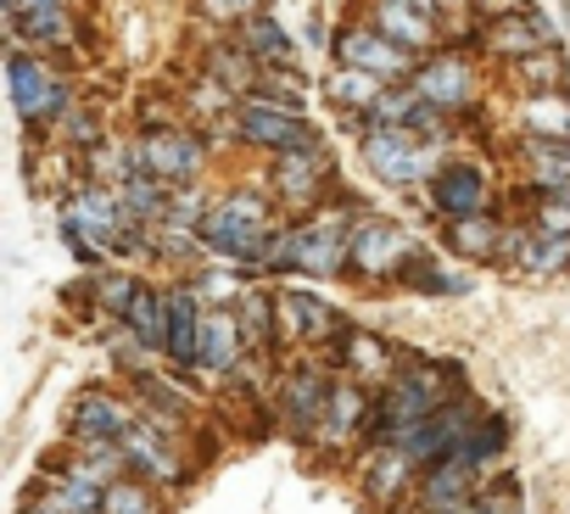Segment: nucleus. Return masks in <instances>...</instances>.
Instances as JSON below:
<instances>
[{
	"instance_id": "38",
	"label": "nucleus",
	"mask_w": 570,
	"mask_h": 514,
	"mask_svg": "<svg viewBox=\"0 0 570 514\" xmlns=\"http://www.w3.org/2000/svg\"><path fill=\"white\" fill-rule=\"evenodd\" d=\"M96 286H101V308H118V314H124V308L135 303V291H140L129 275H96Z\"/></svg>"
},
{
	"instance_id": "3",
	"label": "nucleus",
	"mask_w": 570,
	"mask_h": 514,
	"mask_svg": "<svg viewBox=\"0 0 570 514\" xmlns=\"http://www.w3.org/2000/svg\"><path fill=\"white\" fill-rule=\"evenodd\" d=\"M202 246L213 257H229V264H263V251H268V218H263V201L257 196H224L207 207L202 218Z\"/></svg>"
},
{
	"instance_id": "20",
	"label": "nucleus",
	"mask_w": 570,
	"mask_h": 514,
	"mask_svg": "<svg viewBox=\"0 0 570 514\" xmlns=\"http://www.w3.org/2000/svg\"><path fill=\"white\" fill-rule=\"evenodd\" d=\"M487 46L498 51V57H531V51H542V46H553V29L537 18V12H514V18H492V34H487Z\"/></svg>"
},
{
	"instance_id": "19",
	"label": "nucleus",
	"mask_w": 570,
	"mask_h": 514,
	"mask_svg": "<svg viewBox=\"0 0 570 514\" xmlns=\"http://www.w3.org/2000/svg\"><path fill=\"white\" fill-rule=\"evenodd\" d=\"M414 90L436 107V112H459L464 101H470V68L464 62H425V68H414Z\"/></svg>"
},
{
	"instance_id": "17",
	"label": "nucleus",
	"mask_w": 570,
	"mask_h": 514,
	"mask_svg": "<svg viewBox=\"0 0 570 514\" xmlns=\"http://www.w3.org/2000/svg\"><path fill=\"white\" fill-rule=\"evenodd\" d=\"M202 319H207V314H202L196 286H190V291H168V347H163V353H168L174 364H185V369L196 364V347H202Z\"/></svg>"
},
{
	"instance_id": "24",
	"label": "nucleus",
	"mask_w": 570,
	"mask_h": 514,
	"mask_svg": "<svg viewBox=\"0 0 570 514\" xmlns=\"http://www.w3.org/2000/svg\"><path fill=\"white\" fill-rule=\"evenodd\" d=\"M525 179L537 190H570V140L531 135V146H525Z\"/></svg>"
},
{
	"instance_id": "26",
	"label": "nucleus",
	"mask_w": 570,
	"mask_h": 514,
	"mask_svg": "<svg viewBox=\"0 0 570 514\" xmlns=\"http://www.w3.org/2000/svg\"><path fill=\"white\" fill-rule=\"evenodd\" d=\"M381 85H386V79H375V73H364V68H336L325 90H331V101H336L342 112H375L381 96H386Z\"/></svg>"
},
{
	"instance_id": "31",
	"label": "nucleus",
	"mask_w": 570,
	"mask_h": 514,
	"mask_svg": "<svg viewBox=\"0 0 570 514\" xmlns=\"http://www.w3.org/2000/svg\"><path fill=\"white\" fill-rule=\"evenodd\" d=\"M403 286H420V291H436V297H459V291H470V280H464V275H453V269L431 264L425 251H414V257H409Z\"/></svg>"
},
{
	"instance_id": "35",
	"label": "nucleus",
	"mask_w": 570,
	"mask_h": 514,
	"mask_svg": "<svg viewBox=\"0 0 570 514\" xmlns=\"http://www.w3.org/2000/svg\"><path fill=\"white\" fill-rule=\"evenodd\" d=\"M101 514H157V497L140 486V481H112L107 486V497H101Z\"/></svg>"
},
{
	"instance_id": "41",
	"label": "nucleus",
	"mask_w": 570,
	"mask_h": 514,
	"mask_svg": "<svg viewBox=\"0 0 570 514\" xmlns=\"http://www.w3.org/2000/svg\"><path fill=\"white\" fill-rule=\"evenodd\" d=\"M62 123H68V140H79V146H90V140L101 135V123H96V112L85 118V112H73V107H68V112H62Z\"/></svg>"
},
{
	"instance_id": "42",
	"label": "nucleus",
	"mask_w": 570,
	"mask_h": 514,
	"mask_svg": "<svg viewBox=\"0 0 570 514\" xmlns=\"http://www.w3.org/2000/svg\"><path fill=\"white\" fill-rule=\"evenodd\" d=\"M7 7H12V18H35L46 7H62V0H7Z\"/></svg>"
},
{
	"instance_id": "44",
	"label": "nucleus",
	"mask_w": 570,
	"mask_h": 514,
	"mask_svg": "<svg viewBox=\"0 0 570 514\" xmlns=\"http://www.w3.org/2000/svg\"><path fill=\"white\" fill-rule=\"evenodd\" d=\"M403 7H414V12H425V18H431V12H436V0H403Z\"/></svg>"
},
{
	"instance_id": "7",
	"label": "nucleus",
	"mask_w": 570,
	"mask_h": 514,
	"mask_svg": "<svg viewBox=\"0 0 570 514\" xmlns=\"http://www.w3.org/2000/svg\"><path fill=\"white\" fill-rule=\"evenodd\" d=\"M129 168L135 174H157L163 185H190L196 168H202V146L179 129H146L135 146H129Z\"/></svg>"
},
{
	"instance_id": "16",
	"label": "nucleus",
	"mask_w": 570,
	"mask_h": 514,
	"mask_svg": "<svg viewBox=\"0 0 570 514\" xmlns=\"http://www.w3.org/2000/svg\"><path fill=\"white\" fill-rule=\"evenodd\" d=\"M425 464L409 453V447H397V442H386V447H375V458H370V469H364V486H370V497L375 503H397L409 486H414V475H420Z\"/></svg>"
},
{
	"instance_id": "18",
	"label": "nucleus",
	"mask_w": 570,
	"mask_h": 514,
	"mask_svg": "<svg viewBox=\"0 0 570 514\" xmlns=\"http://www.w3.org/2000/svg\"><path fill=\"white\" fill-rule=\"evenodd\" d=\"M325 146H303V151H279L274 162V190L285 201H314V185L325 179Z\"/></svg>"
},
{
	"instance_id": "36",
	"label": "nucleus",
	"mask_w": 570,
	"mask_h": 514,
	"mask_svg": "<svg viewBox=\"0 0 570 514\" xmlns=\"http://www.w3.org/2000/svg\"><path fill=\"white\" fill-rule=\"evenodd\" d=\"M531 218L542 235H570V190H537Z\"/></svg>"
},
{
	"instance_id": "12",
	"label": "nucleus",
	"mask_w": 570,
	"mask_h": 514,
	"mask_svg": "<svg viewBox=\"0 0 570 514\" xmlns=\"http://www.w3.org/2000/svg\"><path fill=\"white\" fill-rule=\"evenodd\" d=\"M274 319H279V336H292V342H314V336H336L342 330V314L331 303H320L314 291H279L274 297Z\"/></svg>"
},
{
	"instance_id": "11",
	"label": "nucleus",
	"mask_w": 570,
	"mask_h": 514,
	"mask_svg": "<svg viewBox=\"0 0 570 514\" xmlns=\"http://www.w3.org/2000/svg\"><path fill=\"white\" fill-rule=\"evenodd\" d=\"M68 425H73V436H112V442H124L140 425V414L124 397H112V392H79L73 408H68Z\"/></svg>"
},
{
	"instance_id": "14",
	"label": "nucleus",
	"mask_w": 570,
	"mask_h": 514,
	"mask_svg": "<svg viewBox=\"0 0 570 514\" xmlns=\"http://www.w3.org/2000/svg\"><path fill=\"white\" fill-rule=\"evenodd\" d=\"M246 353V330L235 314H207L202 319V347H196V369L207 375H235Z\"/></svg>"
},
{
	"instance_id": "22",
	"label": "nucleus",
	"mask_w": 570,
	"mask_h": 514,
	"mask_svg": "<svg viewBox=\"0 0 570 514\" xmlns=\"http://www.w3.org/2000/svg\"><path fill=\"white\" fill-rule=\"evenodd\" d=\"M325 403H331V380H320L308 369L285 380V425H292V431H320Z\"/></svg>"
},
{
	"instance_id": "27",
	"label": "nucleus",
	"mask_w": 570,
	"mask_h": 514,
	"mask_svg": "<svg viewBox=\"0 0 570 514\" xmlns=\"http://www.w3.org/2000/svg\"><path fill=\"white\" fill-rule=\"evenodd\" d=\"M124 325L135 330V342H146V347H168V297L140 286L135 303L124 308Z\"/></svg>"
},
{
	"instance_id": "23",
	"label": "nucleus",
	"mask_w": 570,
	"mask_h": 514,
	"mask_svg": "<svg viewBox=\"0 0 570 514\" xmlns=\"http://www.w3.org/2000/svg\"><path fill=\"white\" fill-rule=\"evenodd\" d=\"M124 453H129V464H135L146 481H179V458L168 453V442H163L157 425H135V431L124 436Z\"/></svg>"
},
{
	"instance_id": "9",
	"label": "nucleus",
	"mask_w": 570,
	"mask_h": 514,
	"mask_svg": "<svg viewBox=\"0 0 570 514\" xmlns=\"http://www.w3.org/2000/svg\"><path fill=\"white\" fill-rule=\"evenodd\" d=\"M336 57H342V68H364V73H375L386 85L414 73V51L386 40L381 29H342L336 34Z\"/></svg>"
},
{
	"instance_id": "30",
	"label": "nucleus",
	"mask_w": 570,
	"mask_h": 514,
	"mask_svg": "<svg viewBox=\"0 0 570 514\" xmlns=\"http://www.w3.org/2000/svg\"><path fill=\"white\" fill-rule=\"evenodd\" d=\"M342 353H347V364L358 369V380H381V386L392 380L397 353H392L381 336H364V330H358V336H347V347H342Z\"/></svg>"
},
{
	"instance_id": "37",
	"label": "nucleus",
	"mask_w": 570,
	"mask_h": 514,
	"mask_svg": "<svg viewBox=\"0 0 570 514\" xmlns=\"http://www.w3.org/2000/svg\"><path fill=\"white\" fill-rule=\"evenodd\" d=\"M213 79H218L224 90H252V62H246L240 51H218V57H213Z\"/></svg>"
},
{
	"instance_id": "13",
	"label": "nucleus",
	"mask_w": 570,
	"mask_h": 514,
	"mask_svg": "<svg viewBox=\"0 0 570 514\" xmlns=\"http://www.w3.org/2000/svg\"><path fill=\"white\" fill-rule=\"evenodd\" d=\"M431 196L448 218H464V212H487L492 190H487V174L475 162H448V168L431 174Z\"/></svg>"
},
{
	"instance_id": "40",
	"label": "nucleus",
	"mask_w": 570,
	"mask_h": 514,
	"mask_svg": "<svg viewBox=\"0 0 570 514\" xmlns=\"http://www.w3.org/2000/svg\"><path fill=\"white\" fill-rule=\"evenodd\" d=\"M196 297H207V303H235L240 286H235L229 275H202V280H196Z\"/></svg>"
},
{
	"instance_id": "45",
	"label": "nucleus",
	"mask_w": 570,
	"mask_h": 514,
	"mask_svg": "<svg viewBox=\"0 0 570 514\" xmlns=\"http://www.w3.org/2000/svg\"><path fill=\"white\" fill-rule=\"evenodd\" d=\"M436 7H459V0H436Z\"/></svg>"
},
{
	"instance_id": "33",
	"label": "nucleus",
	"mask_w": 570,
	"mask_h": 514,
	"mask_svg": "<svg viewBox=\"0 0 570 514\" xmlns=\"http://www.w3.org/2000/svg\"><path fill=\"white\" fill-rule=\"evenodd\" d=\"M514 73H520V85L537 96V90H559V51L553 46H542V51H531V57H520L514 62Z\"/></svg>"
},
{
	"instance_id": "29",
	"label": "nucleus",
	"mask_w": 570,
	"mask_h": 514,
	"mask_svg": "<svg viewBox=\"0 0 570 514\" xmlns=\"http://www.w3.org/2000/svg\"><path fill=\"white\" fill-rule=\"evenodd\" d=\"M520 118H525V129L542 135V140H570V101H564L559 90H537Z\"/></svg>"
},
{
	"instance_id": "21",
	"label": "nucleus",
	"mask_w": 570,
	"mask_h": 514,
	"mask_svg": "<svg viewBox=\"0 0 570 514\" xmlns=\"http://www.w3.org/2000/svg\"><path fill=\"white\" fill-rule=\"evenodd\" d=\"M375 29H381L386 40L409 46V51H431V46H436V23H431L425 12L403 7V0H381V7H375Z\"/></svg>"
},
{
	"instance_id": "2",
	"label": "nucleus",
	"mask_w": 570,
	"mask_h": 514,
	"mask_svg": "<svg viewBox=\"0 0 570 514\" xmlns=\"http://www.w3.org/2000/svg\"><path fill=\"white\" fill-rule=\"evenodd\" d=\"M263 269H274V275H342L347 269V229H336V218L285 229L268 240Z\"/></svg>"
},
{
	"instance_id": "10",
	"label": "nucleus",
	"mask_w": 570,
	"mask_h": 514,
	"mask_svg": "<svg viewBox=\"0 0 570 514\" xmlns=\"http://www.w3.org/2000/svg\"><path fill=\"white\" fill-rule=\"evenodd\" d=\"M12 101H18V112H23L29 123H51V118L68 112V85H62L46 62L12 51Z\"/></svg>"
},
{
	"instance_id": "39",
	"label": "nucleus",
	"mask_w": 570,
	"mask_h": 514,
	"mask_svg": "<svg viewBox=\"0 0 570 514\" xmlns=\"http://www.w3.org/2000/svg\"><path fill=\"white\" fill-rule=\"evenodd\" d=\"M202 12L218 23H235V18H257V0H202Z\"/></svg>"
},
{
	"instance_id": "6",
	"label": "nucleus",
	"mask_w": 570,
	"mask_h": 514,
	"mask_svg": "<svg viewBox=\"0 0 570 514\" xmlns=\"http://www.w3.org/2000/svg\"><path fill=\"white\" fill-rule=\"evenodd\" d=\"M358 151H364V162H370V174L375 179H386V185H420L425 174H436V157L414 140V129H403V123H375V129H364V140H358Z\"/></svg>"
},
{
	"instance_id": "15",
	"label": "nucleus",
	"mask_w": 570,
	"mask_h": 514,
	"mask_svg": "<svg viewBox=\"0 0 570 514\" xmlns=\"http://www.w3.org/2000/svg\"><path fill=\"white\" fill-rule=\"evenodd\" d=\"M370 419V403L358 392V380H331V403H325V419H320V442L325 447H347Z\"/></svg>"
},
{
	"instance_id": "5",
	"label": "nucleus",
	"mask_w": 570,
	"mask_h": 514,
	"mask_svg": "<svg viewBox=\"0 0 570 514\" xmlns=\"http://www.w3.org/2000/svg\"><path fill=\"white\" fill-rule=\"evenodd\" d=\"M62 235H68V246H73V251H90V257L118 251V246H124V235H129L124 196H112V190H101V185L73 190V201L62 207Z\"/></svg>"
},
{
	"instance_id": "34",
	"label": "nucleus",
	"mask_w": 570,
	"mask_h": 514,
	"mask_svg": "<svg viewBox=\"0 0 570 514\" xmlns=\"http://www.w3.org/2000/svg\"><path fill=\"white\" fill-rule=\"evenodd\" d=\"M240 330H246V347H268V330H274V303L257 297V291H240Z\"/></svg>"
},
{
	"instance_id": "4",
	"label": "nucleus",
	"mask_w": 570,
	"mask_h": 514,
	"mask_svg": "<svg viewBox=\"0 0 570 514\" xmlns=\"http://www.w3.org/2000/svg\"><path fill=\"white\" fill-rule=\"evenodd\" d=\"M409 257H414V240H409L403 224L375 218V212H358L347 224V275H358V280H403Z\"/></svg>"
},
{
	"instance_id": "25",
	"label": "nucleus",
	"mask_w": 570,
	"mask_h": 514,
	"mask_svg": "<svg viewBox=\"0 0 570 514\" xmlns=\"http://www.w3.org/2000/svg\"><path fill=\"white\" fill-rule=\"evenodd\" d=\"M514 269H520V275H537V280L564 275V269H570V235H542V229H531V240H525L520 257H514Z\"/></svg>"
},
{
	"instance_id": "28",
	"label": "nucleus",
	"mask_w": 570,
	"mask_h": 514,
	"mask_svg": "<svg viewBox=\"0 0 570 514\" xmlns=\"http://www.w3.org/2000/svg\"><path fill=\"white\" fill-rule=\"evenodd\" d=\"M503 240V229L487 218V212H464V218H448V246L459 257H492Z\"/></svg>"
},
{
	"instance_id": "8",
	"label": "nucleus",
	"mask_w": 570,
	"mask_h": 514,
	"mask_svg": "<svg viewBox=\"0 0 570 514\" xmlns=\"http://www.w3.org/2000/svg\"><path fill=\"white\" fill-rule=\"evenodd\" d=\"M240 135L263 151H303V146H320V135L297 118V107L285 101H268V96H252L240 107Z\"/></svg>"
},
{
	"instance_id": "1",
	"label": "nucleus",
	"mask_w": 570,
	"mask_h": 514,
	"mask_svg": "<svg viewBox=\"0 0 570 514\" xmlns=\"http://www.w3.org/2000/svg\"><path fill=\"white\" fill-rule=\"evenodd\" d=\"M453 397H459L453 369H442V364H409V369H397V375L386 380L375 414H370V436H375V447H386V442H409V436H414L442 403H453Z\"/></svg>"
},
{
	"instance_id": "43",
	"label": "nucleus",
	"mask_w": 570,
	"mask_h": 514,
	"mask_svg": "<svg viewBox=\"0 0 570 514\" xmlns=\"http://www.w3.org/2000/svg\"><path fill=\"white\" fill-rule=\"evenodd\" d=\"M481 12H492V18H514V12H525V0H481Z\"/></svg>"
},
{
	"instance_id": "32",
	"label": "nucleus",
	"mask_w": 570,
	"mask_h": 514,
	"mask_svg": "<svg viewBox=\"0 0 570 514\" xmlns=\"http://www.w3.org/2000/svg\"><path fill=\"white\" fill-rule=\"evenodd\" d=\"M246 51L263 57V62H279V68H292V40H285V29L274 18H246Z\"/></svg>"
}]
</instances>
